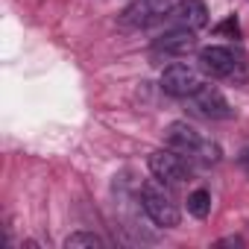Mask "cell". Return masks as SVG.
Returning <instances> with one entry per match:
<instances>
[{
	"mask_svg": "<svg viewBox=\"0 0 249 249\" xmlns=\"http://www.w3.org/2000/svg\"><path fill=\"white\" fill-rule=\"evenodd\" d=\"M164 138H167V144H170L173 150H179L182 156H194V159H199V161H205V164H217V161L223 159L220 144L211 141V138H202V135L191 126V123H185V120L167 123Z\"/></svg>",
	"mask_w": 249,
	"mask_h": 249,
	"instance_id": "obj_1",
	"label": "cell"
},
{
	"mask_svg": "<svg viewBox=\"0 0 249 249\" xmlns=\"http://www.w3.org/2000/svg\"><path fill=\"white\" fill-rule=\"evenodd\" d=\"M141 205H144V211L150 214V220L156 226H161V229L179 226V208H176L173 196L164 191L161 179H153V182L141 185Z\"/></svg>",
	"mask_w": 249,
	"mask_h": 249,
	"instance_id": "obj_2",
	"label": "cell"
},
{
	"mask_svg": "<svg viewBox=\"0 0 249 249\" xmlns=\"http://www.w3.org/2000/svg\"><path fill=\"white\" fill-rule=\"evenodd\" d=\"M161 88L170 97H194L202 88V73L188 62H173L161 71Z\"/></svg>",
	"mask_w": 249,
	"mask_h": 249,
	"instance_id": "obj_3",
	"label": "cell"
},
{
	"mask_svg": "<svg viewBox=\"0 0 249 249\" xmlns=\"http://www.w3.org/2000/svg\"><path fill=\"white\" fill-rule=\"evenodd\" d=\"M150 170L156 179H161L164 185H185L191 179V167L185 164L179 150H159L150 156Z\"/></svg>",
	"mask_w": 249,
	"mask_h": 249,
	"instance_id": "obj_4",
	"label": "cell"
},
{
	"mask_svg": "<svg viewBox=\"0 0 249 249\" xmlns=\"http://www.w3.org/2000/svg\"><path fill=\"white\" fill-rule=\"evenodd\" d=\"M199 65H202L211 76H237V71H240L243 62H240L229 47L211 44V47H202V50H199Z\"/></svg>",
	"mask_w": 249,
	"mask_h": 249,
	"instance_id": "obj_5",
	"label": "cell"
},
{
	"mask_svg": "<svg viewBox=\"0 0 249 249\" xmlns=\"http://www.w3.org/2000/svg\"><path fill=\"white\" fill-rule=\"evenodd\" d=\"M191 100H194V106H196L205 117H211V120H229V117L234 114V108L229 106V100L223 97V91H220L217 85H211V82H202V88H199Z\"/></svg>",
	"mask_w": 249,
	"mask_h": 249,
	"instance_id": "obj_6",
	"label": "cell"
},
{
	"mask_svg": "<svg viewBox=\"0 0 249 249\" xmlns=\"http://www.w3.org/2000/svg\"><path fill=\"white\" fill-rule=\"evenodd\" d=\"M167 18L173 21V27L179 30H202L208 24V9L202 0H179V3L167 12Z\"/></svg>",
	"mask_w": 249,
	"mask_h": 249,
	"instance_id": "obj_7",
	"label": "cell"
},
{
	"mask_svg": "<svg viewBox=\"0 0 249 249\" xmlns=\"http://www.w3.org/2000/svg\"><path fill=\"white\" fill-rule=\"evenodd\" d=\"M153 47H156V53H164V56H188L196 47V36H194V30H179L176 27V30L159 36Z\"/></svg>",
	"mask_w": 249,
	"mask_h": 249,
	"instance_id": "obj_8",
	"label": "cell"
},
{
	"mask_svg": "<svg viewBox=\"0 0 249 249\" xmlns=\"http://www.w3.org/2000/svg\"><path fill=\"white\" fill-rule=\"evenodd\" d=\"M159 15H161V9L153 3V0H135L132 6L123 9L120 21L126 24V27H147V24H150V21H156Z\"/></svg>",
	"mask_w": 249,
	"mask_h": 249,
	"instance_id": "obj_9",
	"label": "cell"
},
{
	"mask_svg": "<svg viewBox=\"0 0 249 249\" xmlns=\"http://www.w3.org/2000/svg\"><path fill=\"white\" fill-rule=\"evenodd\" d=\"M211 211V194L205 188H196L188 194V214H194L196 220H205Z\"/></svg>",
	"mask_w": 249,
	"mask_h": 249,
	"instance_id": "obj_10",
	"label": "cell"
},
{
	"mask_svg": "<svg viewBox=\"0 0 249 249\" xmlns=\"http://www.w3.org/2000/svg\"><path fill=\"white\" fill-rule=\"evenodd\" d=\"M65 249H103V237L94 231H73L62 243Z\"/></svg>",
	"mask_w": 249,
	"mask_h": 249,
	"instance_id": "obj_11",
	"label": "cell"
},
{
	"mask_svg": "<svg viewBox=\"0 0 249 249\" xmlns=\"http://www.w3.org/2000/svg\"><path fill=\"white\" fill-rule=\"evenodd\" d=\"M214 33H217V36H231V38H237V33H240V27H237V18H234V15H229V18H226V21H223V24H220Z\"/></svg>",
	"mask_w": 249,
	"mask_h": 249,
	"instance_id": "obj_12",
	"label": "cell"
},
{
	"mask_svg": "<svg viewBox=\"0 0 249 249\" xmlns=\"http://www.w3.org/2000/svg\"><path fill=\"white\" fill-rule=\"evenodd\" d=\"M237 161H240V167L246 170V176H249V141L240 147V153H237Z\"/></svg>",
	"mask_w": 249,
	"mask_h": 249,
	"instance_id": "obj_13",
	"label": "cell"
},
{
	"mask_svg": "<svg viewBox=\"0 0 249 249\" xmlns=\"http://www.w3.org/2000/svg\"><path fill=\"white\" fill-rule=\"evenodd\" d=\"M217 246H243V240H240V237H226V240H220Z\"/></svg>",
	"mask_w": 249,
	"mask_h": 249,
	"instance_id": "obj_14",
	"label": "cell"
},
{
	"mask_svg": "<svg viewBox=\"0 0 249 249\" xmlns=\"http://www.w3.org/2000/svg\"><path fill=\"white\" fill-rule=\"evenodd\" d=\"M153 3H156V6H159L161 12H164V9H167V3H170V0H153Z\"/></svg>",
	"mask_w": 249,
	"mask_h": 249,
	"instance_id": "obj_15",
	"label": "cell"
}]
</instances>
